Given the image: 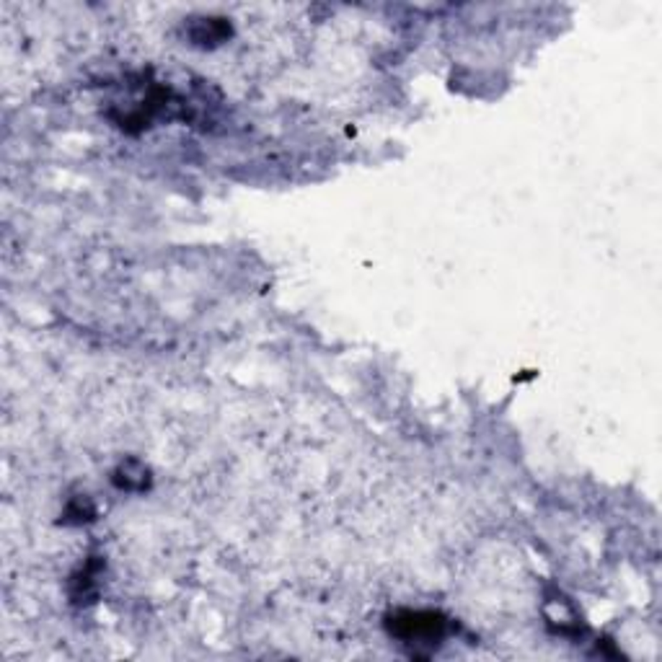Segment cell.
<instances>
[{
  "label": "cell",
  "mask_w": 662,
  "mask_h": 662,
  "mask_svg": "<svg viewBox=\"0 0 662 662\" xmlns=\"http://www.w3.org/2000/svg\"><path fill=\"white\" fill-rule=\"evenodd\" d=\"M386 629L393 639L409 647L412 658L432 655L448 636V619L440 611H412L401 608L386 619Z\"/></svg>",
  "instance_id": "cell-1"
},
{
  "label": "cell",
  "mask_w": 662,
  "mask_h": 662,
  "mask_svg": "<svg viewBox=\"0 0 662 662\" xmlns=\"http://www.w3.org/2000/svg\"><path fill=\"white\" fill-rule=\"evenodd\" d=\"M99 574H101V562L96 556H91L86 567L70 579V598L78 605L96 601V595H99Z\"/></svg>",
  "instance_id": "cell-2"
},
{
  "label": "cell",
  "mask_w": 662,
  "mask_h": 662,
  "mask_svg": "<svg viewBox=\"0 0 662 662\" xmlns=\"http://www.w3.org/2000/svg\"><path fill=\"white\" fill-rule=\"evenodd\" d=\"M231 36V24L225 19H197L192 21L189 27V39L192 44H200V47H212V44H220Z\"/></svg>",
  "instance_id": "cell-3"
},
{
  "label": "cell",
  "mask_w": 662,
  "mask_h": 662,
  "mask_svg": "<svg viewBox=\"0 0 662 662\" xmlns=\"http://www.w3.org/2000/svg\"><path fill=\"white\" fill-rule=\"evenodd\" d=\"M112 482L117 489H124V492H146L151 486V471L138 458H130V461L120 463Z\"/></svg>",
  "instance_id": "cell-4"
},
{
  "label": "cell",
  "mask_w": 662,
  "mask_h": 662,
  "mask_svg": "<svg viewBox=\"0 0 662 662\" xmlns=\"http://www.w3.org/2000/svg\"><path fill=\"white\" fill-rule=\"evenodd\" d=\"M91 520H96V508H93V502L86 494L73 497L67 502L65 512H62V523H67V525H83V523H91Z\"/></svg>",
  "instance_id": "cell-5"
}]
</instances>
